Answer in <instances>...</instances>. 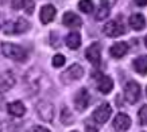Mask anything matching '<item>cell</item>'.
<instances>
[{
    "instance_id": "484cf974",
    "label": "cell",
    "mask_w": 147,
    "mask_h": 132,
    "mask_svg": "<svg viewBox=\"0 0 147 132\" xmlns=\"http://www.w3.org/2000/svg\"><path fill=\"white\" fill-rule=\"evenodd\" d=\"M27 132H50V131L47 128L42 127V125H34V127H31Z\"/></svg>"
},
{
    "instance_id": "277c9868",
    "label": "cell",
    "mask_w": 147,
    "mask_h": 132,
    "mask_svg": "<svg viewBox=\"0 0 147 132\" xmlns=\"http://www.w3.org/2000/svg\"><path fill=\"white\" fill-rule=\"evenodd\" d=\"M30 28V23L27 22L26 19L19 18L16 22H7L3 27V31H4L7 35H12V34H22V32H26L27 30Z\"/></svg>"
},
{
    "instance_id": "3957f363",
    "label": "cell",
    "mask_w": 147,
    "mask_h": 132,
    "mask_svg": "<svg viewBox=\"0 0 147 132\" xmlns=\"http://www.w3.org/2000/svg\"><path fill=\"white\" fill-rule=\"evenodd\" d=\"M82 75H84V69L80 65L73 63L61 74V81L63 84H71V82H74L77 79H80Z\"/></svg>"
},
{
    "instance_id": "ac0fdd59",
    "label": "cell",
    "mask_w": 147,
    "mask_h": 132,
    "mask_svg": "<svg viewBox=\"0 0 147 132\" xmlns=\"http://www.w3.org/2000/svg\"><path fill=\"white\" fill-rule=\"evenodd\" d=\"M132 66H134L136 73H139V74H142V75H146L147 74V54L135 58L134 62H132Z\"/></svg>"
},
{
    "instance_id": "f546056e",
    "label": "cell",
    "mask_w": 147,
    "mask_h": 132,
    "mask_svg": "<svg viewBox=\"0 0 147 132\" xmlns=\"http://www.w3.org/2000/svg\"><path fill=\"white\" fill-rule=\"evenodd\" d=\"M144 44H146V47H147V36L144 38Z\"/></svg>"
},
{
    "instance_id": "f1b7e54d",
    "label": "cell",
    "mask_w": 147,
    "mask_h": 132,
    "mask_svg": "<svg viewBox=\"0 0 147 132\" xmlns=\"http://www.w3.org/2000/svg\"><path fill=\"white\" fill-rule=\"evenodd\" d=\"M134 1L138 7H144V5H147V0H134Z\"/></svg>"
},
{
    "instance_id": "30bf717a",
    "label": "cell",
    "mask_w": 147,
    "mask_h": 132,
    "mask_svg": "<svg viewBox=\"0 0 147 132\" xmlns=\"http://www.w3.org/2000/svg\"><path fill=\"white\" fill-rule=\"evenodd\" d=\"M96 78H97V89L100 93L108 94L113 89V81H112L111 77L98 73V77H96Z\"/></svg>"
},
{
    "instance_id": "8992f818",
    "label": "cell",
    "mask_w": 147,
    "mask_h": 132,
    "mask_svg": "<svg viewBox=\"0 0 147 132\" xmlns=\"http://www.w3.org/2000/svg\"><path fill=\"white\" fill-rule=\"evenodd\" d=\"M36 112L43 121L50 123L54 119V105L46 100H42L36 104Z\"/></svg>"
},
{
    "instance_id": "9c48e42d",
    "label": "cell",
    "mask_w": 147,
    "mask_h": 132,
    "mask_svg": "<svg viewBox=\"0 0 147 132\" xmlns=\"http://www.w3.org/2000/svg\"><path fill=\"white\" fill-rule=\"evenodd\" d=\"M90 102V96H89V92L86 88H81L78 92H77L76 97H74V106L77 108V110H85V108L89 105Z\"/></svg>"
},
{
    "instance_id": "7402d4cb",
    "label": "cell",
    "mask_w": 147,
    "mask_h": 132,
    "mask_svg": "<svg viewBox=\"0 0 147 132\" xmlns=\"http://www.w3.org/2000/svg\"><path fill=\"white\" fill-rule=\"evenodd\" d=\"M61 120H62L63 124H70L73 121V116H71L70 110L67 109L66 106H62V110H61Z\"/></svg>"
},
{
    "instance_id": "7a4b0ae2",
    "label": "cell",
    "mask_w": 147,
    "mask_h": 132,
    "mask_svg": "<svg viewBox=\"0 0 147 132\" xmlns=\"http://www.w3.org/2000/svg\"><path fill=\"white\" fill-rule=\"evenodd\" d=\"M111 113H112V108L108 102H102L101 105H98L96 109L93 110L92 113V117L90 120L93 121L94 124H105L109 120L111 117Z\"/></svg>"
},
{
    "instance_id": "44dd1931",
    "label": "cell",
    "mask_w": 147,
    "mask_h": 132,
    "mask_svg": "<svg viewBox=\"0 0 147 132\" xmlns=\"http://www.w3.org/2000/svg\"><path fill=\"white\" fill-rule=\"evenodd\" d=\"M78 8H80L81 12H84V13H92L93 12L94 5H93V3H92V0H80Z\"/></svg>"
},
{
    "instance_id": "6da1fadb",
    "label": "cell",
    "mask_w": 147,
    "mask_h": 132,
    "mask_svg": "<svg viewBox=\"0 0 147 132\" xmlns=\"http://www.w3.org/2000/svg\"><path fill=\"white\" fill-rule=\"evenodd\" d=\"M0 50L1 53L4 54L7 58L9 59H13V61H26L27 58V51L23 47H20L19 44H13V43H8V42H4V43L0 44Z\"/></svg>"
},
{
    "instance_id": "5bb4252c",
    "label": "cell",
    "mask_w": 147,
    "mask_h": 132,
    "mask_svg": "<svg viewBox=\"0 0 147 132\" xmlns=\"http://www.w3.org/2000/svg\"><path fill=\"white\" fill-rule=\"evenodd\" d=\"M129 46L125 42H117V43H113L109 48V53L113 58H123L125 54L128 53Z\"/></svg>"
},
{
    "instance_id": "9a60e30c",
    "label": "cell",
    "mask_w": 147,
    "mask_h": 132,
    "mask_svg": "<svg viewBox=\"0 0 147 132\" xmlns=\"http://www.w3.org/2000/svg\"><path fill=\"white\" fill-rule=\"evenodd\" d=\"M15 84V78L11 71H4L3 74H0V92H5L11 89Z\"/></svg>"
},
{
    "instance_id": "d6a6232c",
    "label": "cell",
    "mask_w": 147,
    "mask_h": 132,
    "mask_svg": "<svg viewBox=\"0 0 147 132\" xmlns=\"http://www.w3.org/2000/svg\"><path fill=\"white\" fill-rule=\"evenodd\" d=\"M146 94H147V89H146Z\"/></svg>"
},
{
    "instance_id": "cb8c5ba5",
    "label": "cell",
    "mask_w": 147,
    "mask_h": 132,
    "mask_svg": "<svg viewBox=\"0 0 147 132\" xmlns=\"http://www.w3.org/2000/svg\"><path fill=\"white\" fill-rule=\"evenodd\" d=\"M138 117L139 121L142 125H147V105H143L138 112Z\"/></svg>"
},
{
    "instance_id": "2e32d148",
    "label": "cell",
    "mask_w": 147,
    "mask_h": 132,
    "mask_svg": "<svg viewBox=\"0 0 147 132\" xmlns=\"http://www.w3.org/2000/svg\"><path fill=\"white\" fill-rule=\"evenodd\" d=\"M128 23H129V27H131L132 30L140 31L146 26V19H144V16H143L142 13H134V15L129 16Z\"/></svg>"
},
{
    "instance_id": "ba28073f",
    "label": "cell",
    "mask_w": 147,
    "mask_h": 132,
    "mask_svg": "<svg viewBox=\"0 0 147 132\" xmlns=\"http://www.w3.org/2000/svg\"><path fill=\"white\" fill-rule=\"evenodd\" d=\"M85 57L93 66L100 65V61H101V47H100V44L97 42L90 44L85 51Z\"/></svg>"
},
{
    "instance_id": "5b68a950",
    "label": "cell",
    "mask_w": 147,
    "mask_h": 132,
    "mask_svg": "<svg viewBox=\"0 0 147 132\" xmlns=\"http://www.w3.org/2000/svg\"><path fill=\"white\" fill-rule=\"evenodd\" d=\"M140 85L135 81H129L124 86V98L129 104H136L140 98Z\"/></svg>"
},
{
    "instance_id": "603a6c76",
    "label": "cell",
    "mask_w": 147,
    "mask_h": 132,
    "mask_svg": "<svg viewBox=\"0 0 147 132\" xmlns=\"http://www.w3.org/2000/svg\"><path fill=\"white\" fill-rule=\"evenodd\" d=\"M108 15H109V7H107V5H101V7L97 9L96 20H102V19L107 18Z\"/></svg>"
},
{
    "instance_id": "e0dca14e",
    "label": "cell",
    "mask_w": 147,
    "mask_h": 132,
    "mask_svg": "<svg viewBox=\"0 0 147 132\" xmlns=\"http://www.w3.org/2000/svg\"><path fill=\"white\" fill-rule=\"evenodd\" d=\"M7 109H8V113L11 116H15V117H22L23 114L26 113V106L22 101L9 102L7 105Z\"/></svg>"
},
{
    "instance_id": "d4e9b609",
    "label": "cell",
    "mask_w": 147,
    "mask_h": 132,
    "mask_svg": "<svg viewBox=\"0 0 147 132\" xmlns=\"http://www.w3.org/2000/svg\"><path fill=\"white\" fill-rule=\"evenodd\" d=\"M65 57H63L62 54H55L53 57V59H51V63H53L54 67H61V66H63V63H65Z\"/></svg>"
},
{
    "instance_id": "1f68e13d",
    "label": "cell",
    "mask_w": 147,
    "mask_h": 132,
    "mask_svg": "<svg viewBox=\"0 0 147 132\" xmlns=\"http://www.w3.org/2000/svg\"><path fill=\"white\" fill-rule=\"evenodd\" d=\"M71 132H78V131H71Z\"/></svg>"
},
{
    "instance_id": "4316f807",
    "label": "cell",
    "mask_w": 147,
    "mask_h": 132,
    "mask_svg": "<svg viewBox=\"0 0 147 132\" xmlns=\"http://www.w3.org/2000/svg\"><path fill=\"white\" fill-rule=\"evenodd\" d=\"M85 127H86V132H97V127H96V125H92L90 123H86Z\"/></svg>"
},
{
    "instance_id": "4fadbf2b",
    "label": "cell",
    "mask_w": 147,
    "mask_h": 132,
    "mask_svg": "<svg viewBox=\"0 0 147 132\" xmlns=\"http://www.w3.org/2000/svg\"><path fill=\"white\" fill-rule=\"evenodd\" d=\"M55 15H57V11L54 8L51 4H47V5H43L42 8H40V13H39V18L42 20V23H47L53 22V19L55 18Z\"/></svg>"
},
{
    "instance_id": "d6986e66",
    "label": "cell",
    "mask_w": 147,
    "mask_h": 132,
    "mask_svg": "<svg viewBox=\"0 0 147 132\" xmlns=\"http://www.w3.org/2000/svg\"><path fill=\"white\" fill-rule=\"evenodd\" d=\"M13 8H23L28 15L34 12V0H13L12 1Z\"/></svg>"
},
{
    "instance_id": "ffe728a7",
    "label": "cell",
    "mask_w": 147,
    "mask_h": 132,
    "mask_svg": "<svg viewBox=\"0 0 147 132\" xmlns=\"http://www.w3.org/2000/svg\"><path fill=\"white\" fill-rule=\"evenodd\" d=\"M66 46L71 50H77V48L81 46V35L78 32H70L69 35L66 36Z\"/></svg>"
},
{
    "instance_id": "83f0119b",
    "label": "cell",
    "mask_w": 147,
    "mask_h": 132,
    "mask_svg": "<svg viewBox=\"0 0 147 132\" xmlns=\"http://www.w3.org/2000/svg\"><path fill=\"white\" fill-rule=\"evenodd\" d=\"M116 1H117V0H101L102 5H107V7H112Z\"/></svg>"
},
{
    "instance_id": "8fae6325",
    "label": "cell",
    "mask_w": 147,
    "mask_h": 132,
    "mask_svg": "<svg viewBox=\"0 0 147 132\" xmlns=\"http://www.w3.org/2000/svg\"><path fill=\"white\" fill-rule=\"evenodd\" d=\"M62 23L66 27H69V28H78V27L82 26V20H81V18L77 15V13L71 12V11H67V12L63 13Z\"/></svg>"
},
{
    "instance_id": "52a82bcc",
    "label": "cell",
    "mask_w": 147,
    "mask_h": 132,
    "mask_svg": "<svg viewBox=\"0 0 147 132\" xmlns=\"http://www.w3.org/2000/svg\"><path fill=\"white\" fill-rule=\"evenodd\" d=\"M125 32L124 26L119 23L117 20H109V22L104 26V34L109 38H117V36L123 35Z\"/></svg>"
},
{
    "instance_id": "4dcf8cb0",
    "label": "cell",
    "mask_w": 147,
    "mask_h": 132,
    "mask_svg": "<svg viewBox=\"0 0 147 132\" xmlns=\"http://www.w3.org/2000/svg\"><path fill=\"white\" fill-rule=\"evenodd\" d=\"M0 132H1V123H0Z\"/></svg>"
},
{
    "instance_id": "7c38bea8",
    "label": "cell",
    "mask_w": 147,
    "mask_h": 132,
    "mask_svg": "<svg viewBox=\"0 0 147 132\" xmlns=\"http://www.w3.org/2000/svg\"><path fill=\"white\" fill-rule=\"evenodd\" d=\"M113 128H115L116 131H127L129 127H131V119H129L128 114L125 113H117L116 114L115 120H113V123H112Z\"/></svg>"
}]
</instances>
